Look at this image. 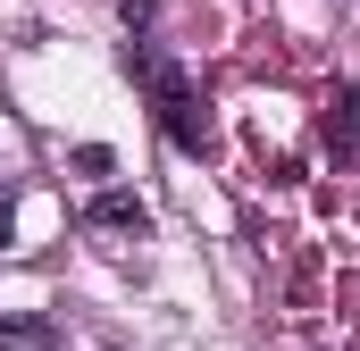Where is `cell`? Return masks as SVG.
<instances>
[{"label": "cell", "instance_id": "obj_4", "mask_svg": "<svg viewBox=\"0 0 360 351\" xmlns=\"http://www.w3.org/2000/svg\"><path fill=\"white\" fill-rule=\"evenodd\" d=\"M0 351H59L51 318H0Z\"/></svg>", "mask_w": 360, "mask_h": 351}, {"label": "cell", "instance_id": "obj_3", "mask_svg": "<svg viewBox=\"0 0 360 351\" xmlns=\"http://www.w3.org/2000/svg\"><path fill=\"white\" fill-rule=\"evenodd\" d=\"M327 143H335L344 159H360V84L335 92V109H327Z\"/></svg>", "mask_w": 360, "mask_h": 351}, {"label": "cell", "instance_id": "obj_1", "mask_svg": "<svg viewBox=\"0 0 360 351\" xmlns=\"http://www.w3.org/2000/svg\"><path fill=\"white\" fill-rule=\"evenodd\" d=\"M134 67H143V84H151V100H160V117H168V134L176 143H201V126H193V92H184V76L160 59V51H134Z\"/></svg>", "mask_w": 360, "mask_h": 351}, {"label": "cell", "instance_id": "obj_2", "mask_svg": "<svg viewBox=\"0 0 360 351\" xmlns=\"http://www.w3.org/2000/svg\"><path fill=\"white\" fill-rule=\"evenodd\" d=\"M84 226H92V234H109V243H143V234H151V209H143L134 192H101Z\"/></svg>", "mask_w": 360, "mask_h": 351}, {"label": "cell", "instance_id": "obj_5", "mask_svg": "<svg viewBox=\"0 0 360 351\" xmlns=\"http://www.w3.org/2000/svg\"><path fill=\"white\" fill-rule=\"evenodd\" d=\"M8 234H17V201L0 192V251H8Z\"/></svg>", "mask_w": 360, "mask_h": 351}]
</instances>
